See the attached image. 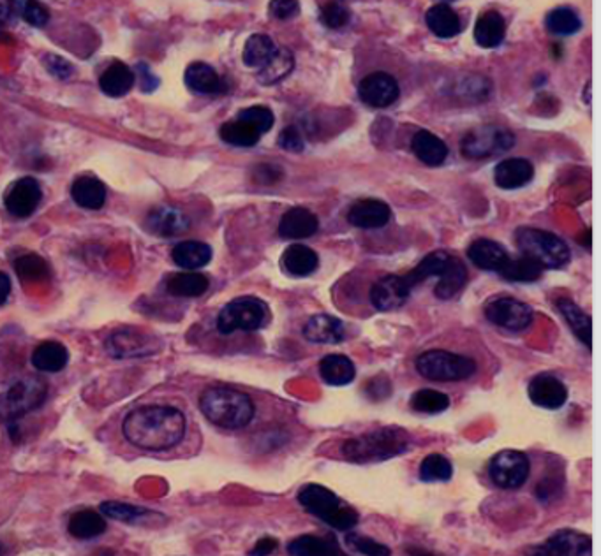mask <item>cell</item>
Segmentation results:
<instances>
[{
  "label": "cell",
  "instance_id": "11a10c76",
  "mask_svg": "<svg viewBox=\"0 0 601 556\" xmlns=\"http://www.w3.org/2000/svg\"><path fill=\"white\" fill-rule=\"evenodd\" d=\"M268 11H270L272 18L286 21V20H292V18L299 16L300 2L299 0H270Z\"/></svg>",
  "mask_w": 601,
  "mask_h": 556
},
{
  "label": "cell",
  "instance_id": "44dd1931",
  "mask_svg": "<svg viewBox=\"0 0 601 556\" xmlns=\"http://www.w3.org/2000/svg\"><path fill=\"white\" fill-rule=\"evenodd\" d=\"M468 257L475 266L485 272H499L510 259L506 249L488 238L475 240L468 249Z\"/></svg>",
  "mask_w": 601,
  "mask_h": 556
},
{
  "label": "cell",
  "instance_id": "8d00e7d4",
  "mask_svg": "<svg viewBox=\"0 0 601 556\" xmlns=\"http://www.w3.org/2000/svg\"><path fill=\"white\" fill-rule=\"evenodd\" d=\"M288 553L295 556H343V552L335 539L301 535L290 543Z\"/></svg>",
  "mask_w": 601,
  "mask_h": 556
},
{
  "label": "cell",
  "instance_id": "6da1fadb",
  "mask_svg": "<svg viewBox=\"0 0 601 556\" xmlns=\"http://www.w3.org/2000/svg\"><path fill=\"white\" fill-rule=\"evenodd\" d=\"M185 416L170 405H147L129 412L122 423L129 444L145 451H166L185 437Z\"/></svg>",
  "mask_w": 601,
  "mask_h": 556
},
{
  "label": "cell",
  "instance_id": "5b68a950",
  "mask_svg": "<svg viewBox=\"0 0 601 556\" xmlns=\"http://www.w3.org/2000/svg\"><path fill=\"white\" fill-rule=\"evenodd\" d=\"M515 243L522 256L538 263L543 270H557L570 261L568 245L559 236L543 229L521 227L515 232Z\"/></svg>",
  "mask_w": 601,
  "mask_h": 556
},
{
  "label": "cell",
  "instance_id": "c3c4849f",
  "mask_svg": "<svg viewBox=\"0 0 601 556\" xmlns=\"http://www.w3.org/2000/svg\"><path fill=\"white\" fill-rule=\"evenodd\" d=\"M450 407L448 394L441 391L421 390L411 396V409L420 414H441Z\"/></svg>",
  "mask_w": 601,
  "mask_h": 556
},
{
  "label": "cell",
  "instance_id": "f1b7e54d",
  "mask_svg": "<svg viewBox=\"0 0 601 556\" xmlns=\"http://www.w3.org/2000/svg\"><path fill=\"white\" fill-rule=\"evenodd\" d=\"M319 375L330 386H346L355 381L357 370L350 358L330 354L319 361Z\"/></svg>",
  "mask_w": 601,
  "mask_h": 556
},
{
  "label": "cell",
  "instance_id": "3957f363",
  "mask_svg": "<svg viewBox=\"0 0 601 556\" xmlns=\"http://www.w3.org/2000/svg\"><path fill=\"white\" fill-rule=\"evenodd\" d=\"M203 416L226 430L245 428L254 417V403L249 394L232 388H210L199 398Z\"/></svg>",
  "mask_w": 601,
  "mask_h": 556
},
{
  "label": "cell",
  "instance_id": "60d3db41",
  "mask_svg": "<svg viewBox=\"0 0 601 556\" xmlns=\"http://www.w3.org/2000/svg\"><path fill=\"white\" fill-rule=\"evenodd\" d=\"M466 282H468L466 266L462 265L461 259L453 257V261L450 263L446 272L439 277V282H437L434 292L439 299H452L453 296H457L462 291Z\"/></svg>",
  "mask_w": 601,
  "mask_h": 556
},
{
  "label": "cell",
  "instance_id": "816d5d0a",
  "mask_svg": "<svg viewBox=\"0 0 601 556\" xmlns=\"http://www.w3.org/2000/svg\"><path fill=\"white\" fill-rule=\"evenodd\" d=\"M239 120L252 125L259 134L268 132L274 127V122H275L274 113L265 106H250V108L241 110L239 113Z\"/></svg>",
  "mask_w": 601,
  "mask_h": 556
},
{
  "label": "cell",
  "instance_id": "f907efd6",
  "mask_svg": "<svg viewBox=\"0 0 601 556\" xmlns=\"http://www.w3.org/2000/svg\"><path fill=\"white\" fill-rule=\"evenodd\" d=\"M319 20L325 27L328 29H334V30H339V29H344L350 20H351V13L346 5H343L341 2L337 0H330L326 2L323 7H321V13H319Z\"/></svg>",
  "mask_w": 601,
  "mask_h": 556
},
{
  "label": "cell",
  "instance_id": "836d02e7",
  "mask_svg": "<svg viewBox=\"0 0 601 556\" xmlns=\"http://www.w3.org/2000/svg\"><path fill=\"white\" fill-rule=\"evenodd\" d=\"M134 72L125 65L123 62H114L99 78V87L101 90L110 96V97H122L129 94V90L134 85Z\"/></svg>",
  "mask_w": 601,
  "mask_h": 556
},
{
  "label": "cell",
  "instance_id": "2e32d148",
  "mask_svg": "<svg viewBox=\"0 0 601 556\" xmlns=\"http://www.w3.org/2000/svg\"><path fill=\"white\" fill-rule=\"evenodd\" d=\"M535 553L546 556L591 555V539L573 530H561L550 535Z\"/></svg>",
  "mask_w": 601,
  "mask_h": 556
},
{
  "label": "cell",
  "instance_id": "4316f807",
  "mask_svg": "<svg viewBox=\"0 0 601 556\" xmlns=\"http://www.w3.org/2000/svg\"><path fill=\"white\" fill-rule=\"evenodd\" d=\"M506 23L497 11H485L475 25V41L481 48H497L504 41Z\"/></svg>",
  "mask_w": 601,
  "mask_h": 556
},
{
  "label": "cell",
  "instance_id": "74e56055",
  "mask_svg": "<svg viewBox=\"0 0 601 556\" xmlns=\"http://www.w3.org/2000/svg\"><path fill=\"white\" fill-rule=\"evenodd\" d=\"M452 261H453V256H452V254H448V252H444V250H436V252L425 256V257L421 259L420 265H419L415 270H411V272L404 277V280H406V283L413 289L415 285H419V283H421V282L427 280V278L441 277V275L446 272V268L450 266Z\"/></svg>",
  "mask_w": 601,
  "mask_h": 556
},
{
  "label": "cell",
  "instance_id": "f546056e",
  "mask_svg": "<svg viewBox=\"0 0 601 556\" xmlns=\"http://www.w3.org/2000/svg\"><path fill=\"white\" fill-rule=\"evenodd\" d=\"M67 530H69V534L74 539L90 541V539H96L101 534H105V530H106V519H105V516L101 512H96V510H90V509H83V510L74 512L69 518Z\"/></svg>",
  "mask_w": 601,
  "mask_h": 556
},
{
  "label": "cell",
  "instance_id": "7bdbcfd3",
  "mask_svg": "<svg viewBox=\"0 0 601 556\" xmlns=\"http://www.w3.org/2000/svg\"><path fill=\"white\" fill-rule=\"evenodd\" d=\"M219 134H221V139L224 143L233 145V147H241V148H249V147L258 145V141L261 138V134L252 125H249L247 122H241V120L224 123L221 127Z\"/></svg>",
  "mask_w": 601,
  "mask_h": 556
},
{
  "label": "cell",
  "instance_id": "91938a15",
  "mask_svg": "<svg viewBox=\"0 0 601 556\" xmlns=\"http://www.w3.org/2000/svg\"><path fill=\"white\" fill-rule=\"evenodd\" d=\"M138 71L141 72V90L150 92V90H154L159 85V80L150 72V69L145 63H140Z\"/></svg>",
  "mask_w": 601,
  "mask_h": 556
},
{
  "label": "cell",
  "instance_id": "d6a6232c",
  "mask_svg": "<svg viewBox=\"0 0 601 556\" xmlns=\"http://www.w3.org/2000/svg\"><path fill=\"white\" fill-rule=\"evenodd\" d=\"M317 265H319L317 254L310 247L300 243L288 247L283 256V266L293 277H309L310 274L316 272Z\"/></svg>",
  "mask_w": 601,
  "mask_h": 556
},
{
  "label": "cell",
  "instance_id": "ba28073f",
  "mask_svg": "<svg viewBox=\"0 0 601 556\" xmlns=\"http://www.w3.org/2000/svg\"><path fill=\"white\" fill-rule=\"evenodd\" d=\"M270 321L268 305L254 296H241L230 301L217 317L219 333L232 334L235 332H256L267 326Z\"/></svg>",
  "mask_w": 601,
  "mask_h": 556
},
{
  "label": "cell",
  "instance_id": "003e7915",
  "mask_svg": "<svg viewBox=\"0 0 601 556\" xmlns=\"http://www.w3.org/2000/svg\"><path fill=\"white\" fill-rule=\"evenodd\" d=\"M0 553H2V546H0Z\"/></svg>",
  "mask_w": 601,
  "mask_h": 556
},
{
  "label": "cell",
  "instance_id": "83f0119b",
  "mask_svg": "<svg viewBox=\"0 0 601 556\" xmlns=\"http://www.w3.org/2000/svg\"><path fill=\"white\" fill-rule=\"evenodd\" d=\"M413 154L427 166H441L448 157L446 143L430 131H419L411 141Z\"/></svg>",
  "mask_w": 601,
  "mask_h": 556
},
{
  "label": "cell",
  "instance_id": "be15d7a7",
  "mask_svg": "<svg viewBox=\"0 0 601 556\" xmlns=\"http://www.w3.org/2000/svg\"><path fill=\"white\" fill-rule=\"evenodd\" d=\"M9 16H11V9H9V5L0 2V23L7 21V18H9Z\"/></svg>",
  "mask_w": 601,
  "mask_h": 556
},
{
  "label": "cell",
  "instance_id": "d4e9b609",
  "mask_svg": "<svg viewBox=\"0 0 601 556\" xmlns=\"http://www.w3.org/2000/svg\"><path fill=\"white\" fill-rule=\"evenodd\" d=\"M71 198L85 210H101L106 201V187L94 176H80L71 187Z\"/></svg>",
  "mask_w": 601,
  "mask_h": 556
},
{
  "label": "cell",
  "instance_id": "94428289",
  "mask_svg": "<svg viewBox=\"0 0 601 556\" xmlns=\"http://www.w3.org/2000/svg\"><path fill=\"white\" fill-rule=\"evenodd\" d=\"M277 548V541L274 537H263L250 552V555H270Z\"/></svg>",
  "mask_w": 601,
  "mask_h": 556
},
{
  "label": "cell",
  "instance_id": "7c38bea8",
  "mask_svg": "<svg viewBox=\"0 0 601 556\" xmlns=\"http://www.w3.org/2000/svg\"><path fill=\"white\" fill-rule=\"evenodd\" d=\"M105 349L115 359H132L156 354L159 350V341L140 330L122 328L106 338Z\"/></svg>",
  "mask_w": 601,
  "mask_h": 556
},
{
  "label": "cell",
  "instance_id": "f6af8a7d",
  "mask_svg": "<svg viewBox=\"0 0 601 556\" xmlns=\"http://www.w3.org/2000/svg\"><path fill=\"white\" fill-rule=\"evenodd\" d=\"M9 9L32 27H45L50 21L48 9L38 0H9Z\"/></svg>",
  "mask_w": 601,
  "mask_h": 556
},
{
  "label": "cell",
  "instance_id": "680465c9",
  "mask_svg": "<svg viewBox=\"0 0 601 556\" xmlns=\"http://www.w3.org/2000/svg\"><path fill=\"white\" fill-rule=\"evenodd\" d=\"M390 392H392V384L388 379H370V383L367 384V394L374 400L386 398Z\"/></svg>",
  "mask_w": 601,
  "mask_h": 556
},
{
  "label": "cell",
  "instance_id": "f35d334b",
  "mask_svg": "<svg viewBox=\"0 0 601 556\" xmlns=\"http://www.w3.org/2000/svg\"><path fill=\"white\" fill-rule=\"evenodd\" d=\"M208 278L194 270H187L177 275H172L166 289L175 298H199L208 291Z\"/></svg>",
  "mask_w": 601,
  "mask_h": 556
},
{
  "label": "cell",
  "instance_id": "f5cc1de1",
  "mask_svg": "<svg viewBox=\"0 0 601 556\" xmlns=\"http://www.w3.org/2000/svg\"><path fill=\"white\" fill-rule=\"evenodd\" d=\"M346 543H348V546H350L355 553H360V555H390V550H388L386 546L376 543V541L370 539V537L360 535V534H348V535H346Z\"/></svg>",
  "mask_w": 601,
  "mask_h": 556
},
{
  "label": "cell",
  "instance_id": "ab89813d",
  "mask_svg": "<svg viewBox=\"0 0 601 556\" xmlns=\"http://www.w3.org/2000/svg\"><path fill=\"white\" fill-rule=\"evenodd\" d=\"M275 50H277V45L272 41L270 36H267V34H252L245 41L241 58H243V63L247 67L259 69V67H263L272 58V55L275 54Z\"/></svg>",
  "mask_w": 601,
  "mask_h": 556
},
{
  "label": "cell",
  "instance_id": "6125c7cd",
  "mask_svg": "<svg viewBox=\"0 0 601 556\" xmlns=\"http://www.w3.org/2000/svg\"><path fill=\"white\" fill-rule=\"evenodd\" d=\"M9 294H11V280L5 274L0 272V305H4L7 301Z\"/></svg>",
  "mask_w": 601,
  "mask_h": 556
},
{
  "label": "cell",
  "instance_id": "9f6ffc18",
  "mask_svg": "<svg viewBox=\"0 0 601 556\" xmlns=\"http://www.w3.org/2000/svg\"><path fill=\"white\" fill-rule=\"evenodd\" d=\"M47 69L55 76V78H61V80H67L71 74H72V67L67 60H63L62 56L57 55H48L47 60Z\"/></svg>",
  "mask_w": 601,
  "mask_h": 556
},
{
  "label": "cell",
  "instance_id": "6f0895ef",
  "mask_svg": "<svg viewBox=\"0 0 601 556\" xmlns=\"http://www.w3.org/2000/svg\"><path fill=\"white\" fill-rule=\"evenodd\" d=\"M283 176V171L281 167L272 166V164H261V166L256 167L254 169V178L258 183H263V185H272L275 181H279Z\"/></svg>",
  "mask_w": 601,
  "mask_h": 556
},
{
  "label": "cell",
  "instance_id": "8fae6325",
  "mask_svg": "<svg viewBox=\"0 0 601 556\" xmlns=\"http://www.w3.org/2000/svg\"><path fill=\"white\" fill-rule=\"evenodd\" d=\"M483 312L488 323L510 332H522L533 323L531 307L512 296H495L488 299Z\"/></svg>",
  "mask_w": 601,
  "mask_h": 556
},
{
  "label": "cell",
  "instance_id": "1f68e13d",
  "mask_svg": "<svg viewBox=\"0 0 601 556\" xmlns=\"http://www.w3.org/2000/svg\"><path fill=\"white\" fill-rule=\"evenodd\" d=\"M69 363V352L59 341H43L32 352V366L39 372L57 374Z\"/></svg>",
  "mask_w": 601,
  "mask_h": 556
},
{
  "label": "cell",
  "instance_id": "ee69618b",
  "mask_svg": "<svg viewBox=\"0 0 601 556\" xmlns=\"http://www.w3.org/2000/svg\"><path fill=\"white\" fill-rule=\"evenodd\" d=\"M497 274L510 282H535L541 277L543 268L533 259L521 256L517 259L510 257Z\"/></svg>",
  "mask_w": 601,
  "mask_h": 556
},
{
  "label": "cell",
  "instance_id": "681fc988",
  "mask_svg": "<svg viewBox=\"0 0 601 556\" xmlns=\"http://www.w3.org/2000/svg\"><path fill=\"white\" fill-rule=\"evenodd\" d=\"M101 514L105 518L132 525V523L145 519V516H148L150 510L145 507H138V505H131L123 501H105L101 503Z\"/></svg>",
  "mask_w": 601,
  "mask_h": 556
},
{
  "label": "cell",
  "instance_id": "9a60e30c",
  "mask_svg": "<svg viewBox=\"0 0 601 556\" xmlns=\"http://www.w3.org/2000/svg\"><path fill=\"white\" fill-rule=\"evenodd\" d=\"M410 294L411 287L406 283L404 277L399 275L379 278L370 287V301L381 312H392L404 307Z\"/></svg>",
  "mask_w": 601,
  "mask_h": 556
},
{
  "label": "cell",
  "instance_id": "277c9868",
  "mask_svg": "<svg viewBox=\"0 0 601 556\" xmlns=\"http://www.w3.org/2000/svg\"><path fill=\"white\" fill-rule=\"evenodd\" d=\"M301 507L341 532L359 525V512L321 484H305L299 492Z\"/></svg>",
  "mask_w": 601,
  "mask_h": 556
},
{
  "label": "cell",
  "instance_id": "d590c367",
  "mask_svg": "<svg viewBox=\"0 0 601 556\" xmlns=\"http://www.w3.org/2000/svg\"><path fill=\"white\" fill-rule=\"evenodd\" d=\"M293 67H295L293 54L284 46H277L272 58L263 67H259L258 81L263 85H275L283 81L293 71Z\"/></svg>",
  "mask_w": 601,
  "mask_h": 556
},
{
  "label": "cell",
  "instance_id": "ffe728a7",
  "mask_svg": "<svg viewBox=\"0 0 601 556\" xmlns=\"http://www.w3.org/2000/svg\"><path fill=\"white\" fill-rule=\"evenodd\" d=\"M185 85L196 92V94H203V96H212V94H221L226 90L223 78L217 74V71L205 63V62H192L183 74Z\"/></svg>",
  "mask_w": 601,
  "mask_h": 556
},
{
  "label": "cell",
  "instance_id": "5bb4252c",
  "mask_svg": "<svg viewBox=\"0 0 601 556\" xmlns=\"http://www.w3.org/2000/svg\"><path fill=\"white\" fill-rule=\"evenodd\" d=\"M41 198H43V190H41L39 181L36 178L25 176L11 185V189L5 194L4 203H5L7 212L13 217L27 219L38 210Z\"/></svg>",
  "mask_w": 601,
  "mask_h": 556
},
{
  "label": "cell",
  "instance_id": "9c48e42d",
  "mask_svg": "<svg viewBox=\"0 0 601 556\" xmlns=\"http://www.w3.org/2000/svg\"><path fill=\"white\" fill-rule=\"evenodd\" d=\"M513 145L515 136L512 131L497 125H480L462 138L461 148L468 159H487L508 152Z\"/></svg>",
  "mask_w": 601,
  "mask_h": 556
},
{
  "label": "cell",
  "instance_id": "7402d4cb",
  "mask_svg": "<svg viewBox=\"0 0 601 556\" xmlns=\"http://www.w3.org/2000/svg\"><path fill=\"white\" fill-rule=\"evenodd\" d=\"M535 176V167L526 161V159H504L501 161L495 171H494V180L497 187L513 190L528 185Z\"/></svg>",
  "mask_w": 601,
  "mask_h": 556
},
{
  "label": "cell",
  "instance_id": "8992f818",
  "mask_svg": "<svg viewBox=\"0 0 601 556\" xmlns=\"http://www.w3.org/2000/svg\"><path fill=\"white\" fill-rule=\"evenodd\" d=\"M417 372L428 381L459 383L475 375L477 361L462 354L434 349L419 356Z\"/></svg>",
  "mask_w": 601,
  "mask_h": 556
},
{
  "label": "cell",
  "instance_id": "b9f144b4",
  "mask_svg": "<svg viewBox=\"0 0 601 556\" xmlns=\"http://www.w3.org/2000/svg\"><path fill=\"white\" fill-rule=\"evenodd\" d=\"M545 27L555 36H571L582 29V20L571 7H555L546 14Z\"/></svg>",
  "mask_w": 601,
  "mask_h": 556
},
{
  "label": "cell",
  "instance_id": "603a6c76",
  "mask_svg": "<svg viewBox=\"0 0 601 556\" xmlns=\"http://www.w3.org/2000/svg\"><path fill=\"white\" fill-rule=\"evenodd\" d=\"M425 23H427L428 30L441 39H452L457 34H461V30H462V23H461L459 14L446 2L432 5L425 13Z\"/></svg>",
  "mask_w": 601,
  "mask_h": 556
},
{
  "label": "cell",
  "instance_id": "4fadbf2b",
  "mask_svg": "<svg viewBox=\"0 0 601 556\" xmlns=\"http://www.w3.org/2000/svg\"><path fill=\"white\" fill-rule=\"evenodd\" d=\"M359 96L361 103L370 108H388L399 99L401 88L392 74L377 71L361 80Z\"/></svg>",
  "mask_w": 601,
  "mask_h": 556
},
{
  "label": "cell",
  "instance_id": "03108f58",
  "mask_svg": "<svg viewBox=\"0 0 601 556\" xmlns=\"http://www.w3.org/2000/svg\"><path fill=\"white\" fill-rule=\"evenodd\" d=\"M443 2H446V4H448V2H452V0H443Z\"/></svg>",
  "mask_w": 601,
  "mask_h": 556
},
{
  "label": "cell",
  "instance_id": "30bf717a",
  "mask_svg": "<svg viewBox=\"0 0 601 556\" xmlns=\"http://www.w3.org/2000/svg\"><path fill=\"white\" fill-rule=\"evenodd\" d=\"M529 458L524 452L512 449L497 452L488 465L492 483L503 490H517L524 486L529 477Z\"/></svg>",
  "mask_w": 601,
  "mask_h": 556
},
{
  "label": "cell",
  "instance_id": "d6986e66",
  "mask_svg": "<svg viewBox=\"0 0 601 556\" xmlns=\"http://www.w3.org/2000/svg\"><path fill=\"white\" fill-rule=\"evenodd\" d=\"M303 336L307 341L312 343H325V345H335L344 341L346 330L343 321L337 317L319 314L310 317L303 326Z\"/></svg>",
  "mask_w": 601,
  "mask_h": 556
},
{
  "label": "cell",
  "instance_id": "484cf974",
  "mask_svg": "<svg viewBox=\"0 0 601 556\" xmlns=\"http://www.w3.org/2000/svg\"><path fill=\"white\" fill-rule=\"evenodd\" d=\"M317 217L310 210L292 208L279 223V234L286 240H305L317 231Z\"/></svg>",
  "mask_w": 601,
  "mask_h": 556
},
{
  "label": "cell",
  "instance_id": "db71d44e",
  "mask_svg": "<svg viewBox=\"0 0 601 556\" xmlns=\"http://www.w3.org/2000/svg\"><path fill=\"white\" fill-rule=\"evenodd\" d=\"M279 147L286 152H292V154H300L305 148V141H303V136H301L300 131L292 125V127H284L279 134V139H277Z\"/></svg>",
  "mask_w": 601,
  "mask_h": 556
},
{
  "label": "cell",
  "instance_id": "7a4b0ae2",
  "mask_svg": "<svg viewBox=\"0 0 601 556\" xmlns=\"http://www.w3.org/2000/svg\"><path fill=\"white\" fill-rule=\"evenodd\" d=\"M411 437L406 430L397 426L377 428L343 444V456L351 463H377L395 458L408 451Z\"/></svg>",
  "mask_w": 601,
  "mask_h": 556
},
{
  "label": "cell",
  "instance_id": "e575fe53",
  "mask_svg": "<svg viewBox=\"0 0 601 556\" xmlns=\"http://www.w3.org/2000/svg\"><path fill=\"white\" fill-rule=\"evenodd\" d=\"M557 308L559 312L563 314V317L566 319V323L570 324L571 332L577 334V338L588 345L591 349L593 345V326H591V317L579 307L575 305L571 299H566V298H561L557 301Z\"/></svg>",
  "mask_w": 601,
  "mask_h": 556
},
{
  "label": "cell",
  "instance_id": "cb8c5ba5",
  "mask_svg": "<svg viewBox=\"0 0 601 556\" xmlns=\"http://www.w3.org/2000/svg\"><path fill=\"white\" fill-rule=\"evenodd\" d=\"M147 227L157 236H179L189 229V219L172 206H157L147 215Z\"/></svg>",
  "mask_w": 601,
  "mask_h": 556
},
{
  "label": "cell",
  "instance_id": "4dcf8cb0",
  "mask_svg": "<svg viewBox=\"0 0 601 556\" xmlns=\"http://www.w3.org/2000/svg\"><path fill=\"white\" fill-rule=\"evenodd\" d=\"M172 259L183 270H199L210 263L212 249L203 241H182L174 247Z\"/></svg>",
  "mask_w": 601,
  "mask_h": 556
},
{
  "label": "cell",
  "instance_id": "52a82bcc",
  "mask_svg": "<svg viewBox=\"0 0 601 556\" xmlns=\"http://www.w3.org/2000/svg\"><path fill=\"white\" fill-rule=\"evenodd\" d=\"M47 383L38 377L13 383L0 394V421L16 423L23 416L38 410L47 400Z\"/></svg>",
  "mask_w": 601,
  "mask_h": 556
},
{
  "label": "cell",
  "instance_id": "7dc6e473",
  "mask_svg": "<svg viewBox=\"0 0 601 556\" xmlns=\"http://www.w3.org/2000/svg\"><path fill=\"white\" fill-rule=\"evenodd\" d=\"M453 476V467L443 454H428L420 465L421 481L425 483H443L450 481Z\"/></svg>",
  "mask_w": 601,
  "mask_h": 556
},
{
  "label": "cell",
  "instance_id": "ac0fdd59",
  "mask_svg": "<svg viewBox=\"0 0 601 556\" xmlns=\"http://www.w3.org/2000/svg\"><path fill=\"white\" fill-rule=\"evenodd\" d=\"M390 217H392L390 206L379 199H360L348 212L350 223L360 229L385 227L390 223Z\"/></svg>",
  "mask_w": 601,
  "mask_h": 556
},
{
  "label": "cell",
  "instance_id": "e7e4bbea",
  "mask_svg": "<svg viewBox=\"0 0 601 556\" xmlns=\"http://www.w3.org/2000/svg\"><path fill=\"white\" fill-rule=\"evenodd\" d=\"M591 83H588V87H586V96H584V99H586V105H591Z\"/></svg>",
  "mask_w": 601,
  "mask_h": 556
},
{
  "label": "cell",
  "instance_id": "e0dca14e",
  "mask_svg": "<svg viewBox=\"0 0 601 556\" xmlns=\"http://www.w3.org/2000/svg\"><path fill=\"white\" fill-rule=\"evenodd\" d=\"M528 394L535 405H538L541 409H548V410L563 407L568 400L566 386L557 377H552L546 374L535 377L529 383Z\"/></svg>",
  "mask_w": 601,
  "mask_h": 556
},
{
  "label": "cell",
  "instance_id": "bcb514c9",
  "mask_svg": "<svg viewBox=\"0 0 601 556\" xmlns=\"http://www.w3.org/2000/svg\"><path fill=\"white\" fill-rule=\"evenodd\" d=\"M14 270L23 282H43L50 277L48 263L38 254H27L14 261Z\"/></svg>",
  "mask_w": 601,
  "mask_h": 556
}]
</instances>
